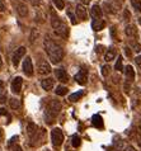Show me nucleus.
<instances>
[{"label": "nucleus", "mask_w": 141, "mask_h": 151, "mask_svg": "<svg viewBox=\"0 0 141 151\" xmlns=\"http://www.w3.org/2000/svg\"><path fill=\"white\" fill-rule=\"evenodd\" d=\"M38 127H37V124H35L33 122H28V124H27V133H28V136H32V135H35V133L38 131Z\"/></svg>", "instance_id": "obj_18"}, {"label": "nucleus", "mask_w": 141, "mask_h": 151, "mask_svg": "<svg viewBox=\"0 0 141 151\" xmlns=\"http://www.w3.org/2000/svg\"><path fill=\"white\" fill-rule=\"evenodd\" d=\"M9 104H10V107L13 108V109H19L20 108V102L18 99H15V98H12L9 100Z\"/></svg>", "instance_id": "obj_22"}, {"label": "nucleus", "mask_w": 141, "mask_h": 151, "mask_svg": "<svg viewBox=\"0 0 141 151\" xmlns=\"http://www.w3.org/2000/svg\"><path fill=\"white\" fill-rule=\"evenodd\" d=\"M139 22H140V24H141V18H140V19H139Z\"/></svg>", "instance_id": "obj_45"}, {"label": "nucleus", "mask_w": 141, "mask_h": 151, "mask_svg": "<svg viewBox=\"0 0 141 151\" xmlns=\"http://www.w3.org/2000/svg\"><path fill=\"white\" fill-rule=\"evenodd\" d=\"M55 75H56L57 80L61 81V83H68V80H69V76H68V74H66V71L64 69L55 70Z\"/></svg>", "instance_id": "obj_13"}, {"label": "nucleus", "mask_w": 141, "mask_h": 151, "mask_svg": "<svg viewBox=\"0 0 141 151\" xmlns=\"http://www.w3.org/2000/svg\"><path fill=\"white\" fill-rule=\"evenodd\" d=\"M92 123L94 127H97V128H102L103 127V119H102V117L99 116V114H94L92 117Z\"/></svg>", "instance_id": "obj_16"}, {"label": "nucleus", "mask_w": 141, "mask_h": 151, "mask_svg": "<svg viewBox=\"0 0 141 151\" xmlns=\"http://www.w3.org/2000/svg\"><path fill=\"white\" fill-rule=\"evenodd\" d=\"M51 26L53 28V31L59 37H63V38H68L69 36V28L68 26L61 20L59 17L56 15V13L51 9Z\"/></svg>", "instance_id": "obj_3"}, {"label": "nucleus", "mask_w": 141, "mask_h": 151, "mask_svg": "<svg viewBox=\"0 0 141 151\" xmlns=\"http://www.w3.org/2000/svg\"><path fill=\"white\" fill-rule=\"evenodd\" d=\"M43 47L51 64H59L64 58V50L60 45H57L50 36H46L43 40Z\"/></svg>", "instance_id": "obj_1"}, {"label": "nucleus", "mask_w": 141, "mask_h": 151, "mask_svg": "<svg viewBox=\"0 0 141 151\" xmlns=\"http://www.w3.org/2000/svg\"><path fill=\"white\" fill-rule=\"evenodd\" d=\"M9 146H10V150H12V151H23L22 147H20L18 144H15V145H9Z\"/></svg>", "instance_id": "obj_30"}, {"label": "nucleus", "mask_w": 141, "mask_h": 151, "mask_svg": "<svg viewBox=\"0 0 141 151\" xmlns=\"http://www.w3.org/2000/svg\"><path fill=\"white\" fill-rule=\"evenodd\" d=\"M0 116H6V111L4 108H0Z\"/></svg>", "instance_id": "obj_38"}, {"label": "nucleus", "mask_w": 141, "mask_h": 151, "mask_svg": "<svg viewBox=\"0 0 141 151\" xmlns=\"http://www.w3.org/2000/svg\"><path fill=\"white\" fill-rule=\"evenodd\" d=\"M125 18L130 19V13H128V10H125Z\"/></svg>", "instance_id": "obj_41"}, {"label": "nucleus", "mask_w": 141, "mask_h": 151, "mask_svg": "<svg viewBox=\"0 0 141 151\" xmlns=\"http://www.w3.org/2000/svg\"><path fill=\"white\" fill-rule=\"evenodd\" d=\"M83 95H84V93H83L81 90L80 91H76V93H73L71 95L69 96V100H70V102H78V100L80 99Z\"/></svg>", "instance_id": "obj_20"}, {"label": "nucleus", "mask_w": 141, "mask_h": 151, "mask_svg": "<svg viewBox=\"0 0 141 151\" xmlns=\"http://www.w3.org/2000/svg\"><path fill=\"white\" fill-rule=\"evenodd\" d=\"M79 1H80L83 5H88V4L90 3V0H79Z\"/></svg>", "instance_id": "obj_37"}, {"label": "nucleus", "mask_w": 141, "mask_h": 151, "mask_svg": "<svg viewBox=\"0 0 141 151\" xmlns=\"http://www.w3.org/2000/svg\"><path fill=\"white\" fill-rule=\"evenodd\" d=\"M90 15L93 18H102V9L99 5H93V8L90 9Z\"/></svg>", "instance_id": "obj_17"}, {"label": "nucleus", "mask_w": 141, "mask_h": 151, "mask_svg": "<svg viewBox=\"0 0 141 151\" xmlns=\"http://www.w3.org/2000/svg\"><path fill=\"white\" fill-rule=\"evenodd\" d=\"M80 144H81V138L79 137L78 135H74L73 138H71V145L74 146V147H79Z\"/></svg>", "instance_id": "obj_23"}, {"label": "nucleus", "mask_w": 141, "mask_h": 151, "mask_svg": "<svg viewBox=\"0 0 141 151\" xmlns=\"http://www.w3.org/2000/svg\"><path fill=\"white\" fill-rule=\"evenodd\" d=\"M131 5L134 6V9L137 12V13H141V3L139 0H131Z\"/></svg>", "instance_id": "obj_26"}, {"label": "nucleus", "mask_w": 141, "mask_h": 151, "mask_svg": "<svg viewBox=\"0 0 141 151\" xmlns=\"http://www.w3.org/2000/svg\"><path fill=\"white\" fill-rule=\"evenodd\" d=\"M13 5L15 8L17 13H18L20 17H27L28 15V6H27L26 3L20 1V0H17V1L13 0Z\"/></svg>", "instance_id": "obj_5"}, {"label": "nucleus", "mask_w": 141, "mask_h": 151, "mask_svg": "<svg viewBox=\"0 0 141 151\" xmlns=\"http://www.w3.org/2000/svg\"><path fill=\"white\" fill-rule=\"evenodd\" d=\"M135 62H136V64H137L139 66H141V55L135 58Z\"/></svg>", "instance_id": "obj_36"}, {"label": "nucleus", "mask_w": 141, "mask_h": 151, "mask_svg": "<svg viewBox=\"0 0 141 151\" xmlns=\"http://www.w3.org/2000/svg\"><path fill=\"white\" fill-rule=\"evenodd\" d=\"M60 111H61V103L59 100L50 99V102L47 103L46 108H45V122L47 124H52L55 122Z\"/></svg>", "instance_id": "obj_2"}, {"label": "nucleus", "mask_w": 141, "mask_h": 151, "mask_svg": "<svg viewBox=\"0 0 141 151\" xmlns=\"http://www.w3.org/2000/svg\"><path fill=\"white\" fill-rule=\"evenodd\" d=\"M125 53H126V56L131 57V50L128 48V47H125Z\"/></svg>", "instance_id": "obj_35"}, {"label": "nucleus", "mask_w": 141, "mask_h": 151, "mask_svg": "<svg viewBox=\"0 0 141 151\" xmlns=\"http://www.w3.org/2000/svg\"><path fill=\"white\" fill-rule=\"evenodd\" d=\"M31 3H32V5L38 6V5H41V3H42V0H31Z\"/></svg>", "instance_id": "obj_33"}, {"label": "nucleus", "mask_w": 141, "mask_h": 151, "mask_svg": "<svg viewBox=\"0 0 141 151\" xmlns=\"http://www.w3.org/2000/svg\"><path fill=\"white\" fill-rule=\"evenodd\" d=\"M75 80H76L78 84H80V85H85L86 81H88V70H86V69H81L75 75Z\"/></svg>", "instance_id": "obj_9"}, {"label": "nucleus", "mask_w": 141, "mask_h": 151, "mask_svg": "<svg viewBox=\"0 0 141 151\" xmlns=\"http://www.w3.org/2000/svg\"><path fill=\"white\" fill-rule=\"evenodd\" d=\"M55 93H56L57 95L63 96V95H65V94H68V88H66V86H57L56 90H55Z\"/></svg>", "instance_id": "obj_24"}, {"label": "nucleus", "mask_w": 141, "mask_h": 151, "mask_svg": "<svg viewBox=\"0 0 141 151\" xmlns=\"http://www.w3.org/2000/svg\"><path fill=\"white\" fill-rule=\"evenodd\" d=\"M125 151H136V150L132 147V146H127V147L125 149Z\"/></svg>", "instance_id": "obj_39"}, {"label": "nucleus", "mask_w": 141, "mask_h": 151, "mask_svg": "<svg viewBox=\"0 0 141 151\" xmlns=\"http://www.w3.org/2000/svg\"><path fill=\"white\" fill-rule=\"evenodd\" d=\"M76 15L79 19L81 20H85L86 18H88V12H86V9L84 8V5L83 4H79V5H76Z\"/></svg>", "instance_id": "obj_12"}, {"label": "nucleus", "mask_w": 141, "mask_h": 151, "mask_svg": "<svg viewBox=\"0 0 141 151\" xmlns=\"http://www.w3.org/2000/svg\"><path fill=\"white\" fill-rule=\"evenodd\" d=\"M109 70H111V68L108 65L102 66V75H103V76H108V75H109Z\"/></svg>", "instance_id": "obj_29"}, {"label": "nucleus", "mask_w": 141, "mask_h": 151, "mask_svg": "<svg viewBox=\"0 0 141 151\" xmlns=\"http://www.w3.org/2000/svg\"><path fill=\"white\" fill-rule=\"evenodd\" d=\"M102 48H103L102 46H97V52H98V53H99V52H102Z\"/></svg>", "instance_id": "obj_42"}, {"label": "nucleus", "mask_w": 141, "mask_h": 151, "mask_svg": "<svg viewBox=\"0 0 141 151\" xmlns=\"http://www.w3.org/2000/svg\"><path fill=\"white\" fill-rule=\"evenodd\" d=\"M37 73H38L40 75H47L51 73V65L48 64L47 61H40L38 65H37Z\"/></svg>", "instance_id": "obj_6"}, {"label": "nucleus", "mask_w": 141, "mask_h": 151, "mask_svg": "<svg viewBox=\"0 0 141 151\" xmlns=\"http://www.w3.org/2000/svg\"><path fill=\"white\" fill-rule=\"evenodd\" d=\"M35 36H38V32H36V29H32V36H31V43L35 42Z\"/></svg>", "instance_id": "obj_31"}, {"label": "nucleus", "mask_w": 141, "mask_h": 151, "mask_svg": "<svg viewBox=\"0 0 141 151\" xmlns=\"http://www.w3.org/2000/svg\"><path fill=\"white\" fill-rule=\"evenodd\" d=\"M52 1H53V5L57 8V10H63L64 8H65L64 0H52Z\"/></svg>", "instance_id": "obj_25"}, {"label": "nucleus", "mask_w": 141, "mask_h": 151, "mask_svg": "<svg viewBox=\"0 0 141 151\" xmlns=\"http://www.w3.org/2000/svg\"><path fill=\"white\" fill-rule=\"evenodd\" d=\"M22 85H23V79L20 76H17V78L13 79V81H12L10 89L14 94H19L20 90H22Z\"/></svg>", "instance_id": "obj_7"}, {"label": "nucleus", "mask_w": 141, "mask_h": 151, "mask_svg": "<svg viewBox=\"0 0 141 151\" xmlns=\"http://www.w3.org/2000/svg\"><path fill=\"white\" fill-rule=\"evenodd\" d=\"M23 71H24V74H26V75H28V76H32V75H33L32 58L28 57V56H27V58H24V61H23Z\"/></svg>", "instance_id": "obj_10"}, {"label": "nucleus", "mask_w": 141, "mask_h": 151, "mask_svg": "<svg viewBox=\"0 0 141 151\" xmlns=\"http://www.w3.org/2000/svg\"><path fill=\"white\" fill-rule=\"evenodd\" d=\"M116 55H117V52H116V50L113 48V47H111L108 51L106 52V56H104V60L107 61V62H111L113 58L116 57Z\"/></svg>", "instance_id": "obj_19"}, {"label": "nucleus", "mask_w": 141, "mask_h": 151, "mask_svg": "<svg viewBox=\"0 0 141 151\" xmlns=\"http://www.w3.org/2000/svg\"><path fill=\"white\" fill-rule=\"evenodd\" d=\"M51 141H52V145L55 147H59V146L63 145V141H64V133L60 128H53L52 132H51Z\"/></svg>", "instance_id": "obj_4"}, {"label": "nucleus", "mask_w": 141, "mask_h": 151, "mask_svg": "<svg viewBox=\"0 0 141 151\" xmlns=\"http://www.w3.org/2000/svg\"><path fill=\"white\" fill-rule=\"evenodd\" d=\"M53 85H55V80H53L52 78H47V79H43L42 81H41V86L45 90H52Z\"/></svg>", "instance_id": "obj_14"}, {"label": "nucleus", "mask_w": 141, "mask_h": 151, "mask_svg": "<svg viewBox=\"0 0 141 151\" xmlns=\"http://www.w3.org/2000/svg\"><path fill=\"white\" fill-rule=\"evenodd\" d=\"M68 17L70 18V22H71V24H74V26H75V24L78 23V22H76V17L74 15V13H73L71 10H68Z\"/></svg>", "instance_id": "obj_28"}, {"label": "nucleus", "mask_w": 141, "mask_h": 151, "mask_svg": "<svg viewBox=\"0 0 141 151\" xmlns=\"http://www.w3.org/2000/svg\"><path fill=\"white\" fill-rule=\"evenodd\" d=\"M47 151H48V150H47Z\"/></svg>", "instance_id": "obj_46"}, {"label": "nucleus", "mask_w": 141, "mask_h": 151, "mask_svg": "<svg viewBox=\"0 0 141 151\" xmlns=\"http://www.w3.org/2000/svg\"><path fill=\"white\" fill-rule=\"evenodd\" d=\"M114 69L117 70V71H122L123 70V66H122V56H118V60H117V62H116V65H114Z\"/></svg>", "instance_id": "obj_27"}, {"label": "nucleus", "mask_w": 141, "mask_h": 151, "mask_svg": "<svg viewBox=\"0 0 141 151\" xmlns=\"http://www.w3.org/2000/svg\"><path fill=\"white\" fill-rule=\"evenodd\" d=\"M125 75H126L127 81H134L135 80V70L131 65H127L125 68Z\"/></svg>", "instance_id": "obj_15"}, {"label": "nucleus", "mask_w": 141, "mask_h": 151, "mask_svg": "<svg viewBox=\"0 0 141 151\" xmlns=\"http://www.w3.org/2000/svg\"><path fill=\"white\" fill-rule=\"evenodd\" d=\"M3 66V60H1V56H0V68Z\"/></svg>", "instance_id": "obj_44"}, {"label": "nucleus", "mask_w": 141, "mask_h": 151, "mask_svg": "<svg viewBox=\"0 0 141 151\" xmlns=\"http://www.w3.org/2000/svg\"><path fill=\"white\" fill-rule=\"evenodd\" d=\"M5 10V4H4V0H0V12Z\"/></svg>", "instance_id": "obj_34"}, {"label": "nucleus", "mask_w": 141, "mask_h": 151, "mask_svg": "<svg viewBox=\"0 0 141 151\" xmlns=\"http://www.w3.org/2000/svg\"><path fill=\"white\" fill-rule=\"evenodd\" d=\"M132 46H134V51H136V52H140V51H141V45H139V43H134Z\"/></svg>", "instance_id": "obj_32"}, {"label": "nucleus", "mask_w": 141, "mask_h": 151, "mask_svg": "<svg viewBox=\"0 0 141 151\" xmlns=\"http://www.w3.org/2000/svg\"><path fill=\"white\" fill-rule=\"evenodd\" d=\"M24 55H26V47H19L15 50V52L13 53V57H12V61H13V65L14 66H18L20 58H22Z\"/></svg>", "instance_id": "obj_8"}, {"label": "nucleus", "mask_w": 141, "mask_h": 151, "mask_svg": "<svg viewBox=\"0 0 141 151\" xmlns=\"http://www.w3.org/2000/svg\"><path fill=\"white\" fill-rule=\"evenodd\" d=\"M4 88V83H3V80H0V89H3Z\"/></svg>", "instance_id": "obj_43"}, {"label": "nucleus", "mask_w": 141, "mask_h": 151, "mask_svg": "<svg viewBox=\"0 0 141 151\" xmlns=\"http://www.w3.org/2000/svg\"><path fill=\"white\" fill-rule=\"evenodd\" d=\"M106 27V22L103 20L102 18H94L93 19V22H92V28H93V31L95 32H98V31H102L103 28Z\"/></svg>", "instance_id": "obj_11"}, {"label": "nucleus", "mask_w": 141, "mask_h": 151, "mask_svg": "<svg viewBox=\"0 0 141 151\" xmlns=\"http://www.w3.org/2000/svg\"><path fill=\"white\" fill-rule=\"evenodd\" d=\"M125 33L128 37H134L136 36V27L135 26H127L125 29Z\"/></svg>", "instance_id": "obj_21"}, {"label": "nucleus", "mask_w": 141, "mask_h": 151, "mask_svg": "<svg viewBox=\"0 0 141 151\" xmlns=\"http://www.w3.org/2000/svg\"><path fill=\"white\" fill-rule=\"evenodd\" d=\"M5 100H6V96H4V95L0 96V103H4Z\"/></svg>", "instance_id": "obj_40"}]
</instances>
